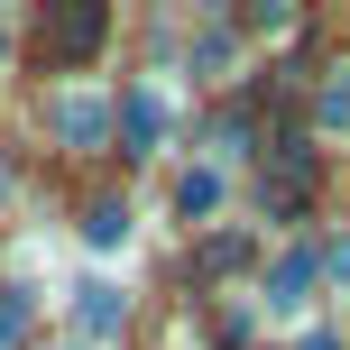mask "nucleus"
Here are the masks:
<instances>
[{
  "instance_id": "3",
  "label": "nucleus",
  "mask_w": 350,
  "mask_h": 350,
  "mask_svg": "<svg viewBox=\"0 0 350 350\" xmlns=\"http://www.w3.org/2000/svg\"><path fill=\"white\" fill-rule=\"evenodd\" d=\"M157 139H166V92L139 83V92H129V111H120V148H129V157H148Z\"/></svg>"
},
{
  "instance_id": "8",
  "label": "nucleus",
  "mask_w": 350,
  "mask_h": 350,
  "mask_svg": "<svg viewBox=\"0 0 350 350\" xmlns=\"http://www.w3.org/2000/svg\"><path fill=\"white\" fill-rule=\"evenodd\" d=\"M175 203H185V212H212V203H221V175H212V166H193V175H185V193H175Z\"/></svg>"
},
{
  "instance_id": "7",
  "label": "nucleus",
  "mask_w": 350,
  "mask_h": 350,
  "mask_svg": "<svg viewBox=\"0 0 350 350\" xmlns=\"http://www.w3.org/2000/svg\"><path fill=\"white\" fill-rule=\"evenodd\" d=\"M83 230H92V249H120V240H129V203H92Z\"/></svg>"
},
{
  "instance_id": "10",
  "label": "nucleus",
  "mask_w": 350,
  "mask_h": 350,
  "mask_svg": "<svg viewBox=\"0 0 350 350\" xmlns=\"http://www.w3.org/2000/svg\"><path fill=\"white\" fill-rule=\"evenodd\" d=\"M304 350H341V341H332V332H314V341H304Z\"/></svg>"
},
{
  "instance_id": "2",
  "label": "nucleus",
  "mask_w": 350,
  "mask_h": 350,
  "mask_svg": "<svg viewBox=\"0 0 350 350\" xmlns=\"http://www.w3.org/2000/svg\"><path fill=\"white\" fill-rule=\"evenodd\" d=\"M55 139H65V148H102L111 139V102H102V92H55Z\"/></svg>"
},
{
  "instance_id": "4",
  "label": "nucleus",
  "mask_w": 350,
  "mask_h": 350,
  "mask_svg": "<svg viewBox=\"0 0 350 350\" xmlns=\"http://www.w3.org/2000/svg\"><path fill=\"white\" fill-rule=\"evenodd\" d=\"M304 295H314V249H286V258L267 267V304H277V314H295Z\"/></svg>"
},
{
  "instance_id": "6",
  "label": "nucleus",
  "mask_w": 350,
  "mask_h": 350,
  "mask_svg": "<svg viewBox=\"0 0 350 350\" xmlns=\"http://www.w3.org/2000/svg\"><path fill=\"white\" fill-rule=\"evenodd\" d=\"M323 139H350V65L323 83Z\"/></svg>"
},
{
  "instance_id": "9",
  "label": "nucleus",
  "mask_w": 350,
  "mask_h": 350,
  "mask_svg": "<svg viewBox=\"0 0 350 350\" xmlns=\"http://www.w3.org/2000/svg\"><path fill=\"white\" fill-rule=\"evenodd\" d=\"M18 332H28V304H18V295H0V350H10Z\"/></svg>"
},
{
  "instance_id": "5",
  "label": "nucleus",
  "mask_w": 350,
  "mask_h": 350,
  "mask_svg": "<svg viewBox=\"0 0 350 350\" xmlns=\"http://www.w3.org/2000/svg\"><path fill=\"white\" fill-rule=\"evenodd\" d=\"M74 323H83V332H111V323H120V286H83V295H74Z\"/></svg>"
},
{
  "instance_id": "1",
  "label": "nucleus",
  "mask_w": 350,
  "mask_h": 350,
  "mask_svg": "<svg viewBox=\"0 0 350 350\" xmlns=\"http://www.w3.org/2000/svg\"><path fill=\"white\" fill-rule=\"evenodd\" d=\"M102 28H111L102 0H55V10H46V37H37V55H46V65H83V55L102 46Z\"/></svg>"
}]
</instances>
